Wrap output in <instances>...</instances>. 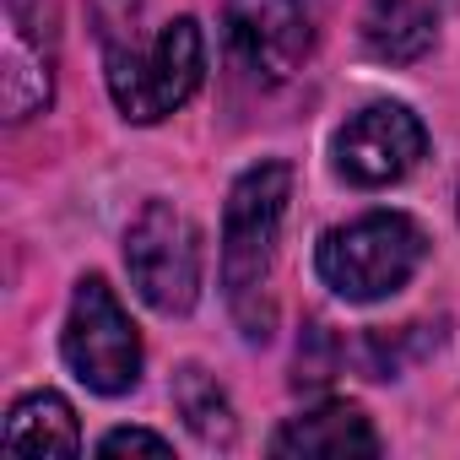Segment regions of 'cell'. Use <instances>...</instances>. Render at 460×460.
Returning a JSON list of instances; mask_svg holds the SVG:
<instances>
[{"label":"cell","instance_id":"1","mask_svg":"<svg viewBox=\"0 0 460 460\" xmlns=\"http://www.w3.org/2000/svg\"><path fill=\"white\" fill-rule=\"evenodd\" d=\"M288 200H293V168L271 157V163L244 168L222 206V293L244 341H271L277 331L271 271H277Z\"/></svg>","mask_w":460,"mask_h":460},{"label":"cell","instance_id":"10","mask_svg":"<svg viewBox=\"0 0 460 460\" xmlns=\"http://www.w3.org/2000/svg\"><path fill=\"white\" fill-rule=\"evenodd\" d=\"M438 17L428 0H368L363 12V44L385 66H411L433 49Z\"/></svg>","mask_w":460,"mask_h":460},{"label":"cell","instance_id":"6","mask_svg":"<svg viewBox=\"0 0 460 460\" xmlns=\"http://www.w3.org/2000/svg\"><path fill=\"white\" fill-rule=\"evenodd\" d=\"M422 152H428V130H422V119L406 103H368L331 141L336 173L347 184H358V190L401 184L422 163Z\"/></svg>","mask_w":460,"mask_h":460},{"label":"cell","instance_id":"8","mask_svg":"<svg viewBox=\"0 0 460 460\" xmlns=\"http://www.w3.org/2000/svg\"><path fill=\"white\" fill-rule=\"evenodd\" d=\"M55 17L49 0H6V49H0V109L12 125L33 119L55 98Z\"/></svg>","mask_w":460,"mask_h":460},{"label":"cell","instance_id":"5","mask_svg":"<svg viewBox=\"0 0 460 460\" xmlns=\"http://www.w3.org/2000/svg\"><path fill=\"white\" fill-rule=\"evenodd\" d=\"M60 358L93 395H130L141 385V336L103 277L76 282V298L60 331Z\"/></svg>","mask_w":460,"mask_h":460},{"label":"cell","instance_id":"13","mask_svg":"<svg viewBox=\"0 0 460 460\" xmlns=\"http://www.w3.org/2000/svg\"><path fill=\"white\" fill-rule=\"evenodd\" d=\"M136 22H141V0H93V33H98L103 55L141 44Z\"/></svg>","mask_w":460,"mask_h":460},{"label":"cell","instance_id":"9","mask_svg":"<svg viewBox=\"0 0 460 460\" xmlns=\"http://www.w3.org/2000/svg\"><path fill=\"white\" fill-rule=\"evenodd\" d=\"M271 455H320V460H347V455H379V433L374 422L347 406V401H325L304 417H288L271 433Z\"/></svg>","mask_w":460,"mask_h":460},{"label":"cell","instance_id":"4","mask_svg":"<svg viewBox=\"0 0 460 460\" xmlns=\"http://www.w3.org/2000/svg\"><path fill=\"white\" fill-rule=\"evenodd\" d=\"M125 271L146 309L190 314L200 298V227L173 200H146L125 227Z\"/></svg>","mask_w":460,"mask_h":460},{"label":"cell","instance_id":"12","mask_svg":"<svg viewBox=\"0 0 460 460\" xmlns=\"http://www.w3.org/2000/svg\"><path fill=\"white\" fill-rule=\"evenodd\" d=\"M173 411L184 417V428H190L206 449H234V438H239L234 401H227V390H222L200 363H184V368L173 374Z\"/></svg>","mask_w":460,"mask_h":460},{"label":"cell","instance_id":"2","mask_svg":"<svg viewBox=\"0 0 460 460\" xmlns=\"http://www.w3.org/2000/svg\"><path fill=\"white\" fill-rule=\"evenodd\" d=\"M428 261V234L406 211H363L320 239L314 271L347 304H379L401 293Z\"/></svg>","mask_w":460,"mask_h":460},{"label":"cell","instance_id":"11","mask_svg":"<svg viewBox=\"0 0 460 460\" xmlns=\"http://www.w3.org/2000/svg\"><path fill=\"white\" fill-rule=\"evenodd\" d=\"M6 449L17 455H76L82 449V433H76V411L66 395L55 390H33L22 395L12 411H6Z\"/></svg>","mask_w":460,"mask_h":460},{"label":"cell","instance_id":"14","mask_svg":"<svg viewBox=\"0 0 460 460\" xmlns=\"http://www.w3.org/2000/svg\"><path fill=\"white\" fill-rule=\"evenodd\" d=\"M125 449H141V455H168L173 444H168L163 433H146V428H114V433H103V444H98V455H125Z\"/></svg>","mask_w":460,"mask_h":460},{"label":"cell","instance_id":"3","mask_svg":"<svg viewBox=\"0 0 460 460\" xmlns=\"http://www.w3.org/2000/svg\"><path fill=\"white\" fill-rule=\"evenodd\" d=\"M109 71V98L130 125H157L173 109H184L200 93L206 76V39L195 17H173L157 28V39L130 44V49H109L103 55Z\"/></svg>","mask_w":460,"mask_h":460},{"label":"cell","instance_id":"7","mask_svg":"<svg viewBox=\"0 0 460 460\" xmlns=\"http://www.w3.org/2000/svg\"><path fill=\"white\" fill-rule=\"evenodd\" d=\"M227 49L255 82H288L314 55L309 0H227Z\"/></svg>","mask_w":460,"mask_h":460}]
</instances>
